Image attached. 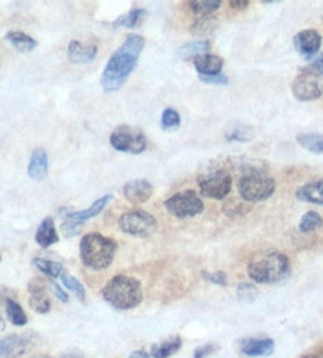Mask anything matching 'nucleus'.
Listing matches in <instances>:
<instances>
[{
    "instance_id": "f257e3e1",
    "label": "nucleus",
    "mask_w": 323,
    "mask_h": 358,
    "mask_svg": "<svg viewBox=\"0 0 323 358\" xmlns=\"http://www.w3.org/2000/svg\"><path fill=\"white\" fill-rule=\"evenodd\" d=\"M144 46V36L131 34L127 36L123 45L110 55L101 75V85L106 92H117L123 87V84L128 81V78L138 66Z\"/></svg>"
},
{
    "instance_id": "f03ea898",
    "label": "nucleus",
    "mask_w": 323,
    "mask_h": 358,
    "mask_svg": "<svg viewBox=\"0 0 323 358\" xmlns=\"http://www.w3.org/2000/svg\"><path fill=\"white\" fill-rule=\"evenodd\" d=\"M292 273L289 257L278 251H266L254 256L247 264V275L257 284H278Z\"/></svg>"
},
{
    "instance_id": "7ed1b4c3",
    "label": "nucleus",
    "mask_w": 323,
    "mask_h": 358,
    "mask_svg": "<svg viewBox=\"0 0 323 358\" xmlns=\"http://www.w3.org/2000/svg\"><path fill=\"white\" fill-rule=\"evenodd\" d=\"M101 295L106 303L119 311L138 308L144 300L141 281L127 275H117L108 281V284L103 287Z\"/></svg>"
},
{
    "instance_id": "20e7f679",
    "label": "nucleus",
    "mask_w": 323,
    "mask_h": 358,
    "mask_svg": "<svg viewBox=\"0 0 323 358\" xmlns=\"http://www.w3.org/2000/svg\"><path fill=\"white\" fill-rule=\"evenodd\" d=\"M117 252L115 240L104 237L99 232H89L80 238L79 255L80 261L90 270H106L114 262Z\"/></svg>"
},
{
    "instance_id": "39448f33",
    "label": "nucleus",
    "mask_w": 323,
    "mask_h": 358,
    "mask_svg": "<svg viewBox=\"0 0 323 358\" xmlns=\"http://www.w3.org/2000/svg\"><path fill=\"white\" fill-rule=\"evenodd\" d=\"M276 180L262 172L245 176L238 182V194L246 202H262L275 194Z\"/></svg>"
},
{
    "instance_id": "423d86ee",
    "label": "nucleus",
    "mask_w": 323,
    "mask_h": 358,
    "mask_svg": "<svg viewBox=\"0 0 323 358\" xmlns=\"http://www.w3.org/2000/svg\"><path fill=\"white\" fill-rule=\"evenodd\" d=\"M110 201H113V194H104L103 197H98L89 208L80 210V212H65V208H62V215H64V223L60 226L62 234L65 237L78 236L87 221L98 217Z\"/></svg>"
},
{
    "instance_id": "0eeeda50",
    "label": "nucleus",
    "mask_w": 323,
    "mask_h": 358,
    "mask_svg": "<svg viewBox=\"0 0 323 358\" xmlns=\"http://www.w3.org/2000/svg\"><path fill=\"white\" fill-rule=\"evenodd\" d=\"M110 147H114L117 152L129 153V155H139L145 152L148 142L145 134L139 128H133L128 125L117 127L109 138Z\"/></svg>"
},
{
    "instance_id": "6e6552de",
    "label": "nucleus",
    "mask_w": 323,
    "mask_h": 358,
    "mask_svg": "<svg viewBox=\"0 0 323 358\" xmlns=\"http://www.w3.org/2000/svg\"><path fill=\"white\" fill-rule=\"evenodd\" d=\"M164 207L167 213L172 215V217L185 220V218H194L197 215L203 212V202L196 191L186 189L182 193H177L171 196L169 199L164 202Z\"/></svg>"
},
{
    "instance_id": "1a4fd4ad",
    "label": "nucleus",
    "mask_w": 323,
    "mask_h": 358,
    "mask_svg": "<svg viewBox=\"0 0 323 358\" xmlns=\"http://www.w3.org/2000/svg\"><path fill=\"white\" fill-rule=\"evenodd\" d=\"M119 227L128 236L145 238L157 231L158 221L145 210H131V212L122 215L119 220Z\"/></svg>"
},
{
    "instance_id": "9d476101",
    "label": "nucleus",
    "mask_w": 323,
    "mask_h": 358,
    "mask_svg": "<svg viewBox=\"0 0 323 358\" xmlns=\"http://www.w3.org/2000/svg\"><path fill=\"white\" fill-rule=\"evenodd\" d=\"M199 191L202 197L222 201L231 194L232 177L226 171H215L199 178Z\"/></svg>"
},
{
    "instance_id": "9b49d317",
    "label": "nucleus",
    "mask_w": 323,
    "mask_h": 358,
    "mask_svg": "<svg viewBox=\"0 0 323 358\" xmlns=\"http://www.w3.org/2000/svg\"><path fill=\"white\" fill-rule=\"evenodd\" d=\"M292 94L298 101H314L323 95V83L320 76L308 70H301L294 83H292Z\"/></svg>"
},
{
    "instance_id": "f8f14e48",
    "label": "nucleus",
    "mask_w": 323,
    "mask_h": 358,
    "mask_svg": "<svg viewBox=\"0 0 323 358\" xmlns=\"http://www.w3.org/2000/svg\"><path fill=\"white\" fill-rule=\"evenodd\" d=\"M294 46L296 52L306 60L314 59L322 46V35L315 29H306L294 36Z\"/></svg>"
},
{
    "instance_id": "ddd939ff",
    "label": "nucleus",
    "mask_w": 323,
    "mask_h": 358,
    "mask_svg": "<svg viewBox=\"0 0 323 358\" xmlns=\"http://www.w3.org/2000/svg\"><path fill=\"white\" fill-rule=\"evenodd\" d=\"M30 341L27 336L8 335L0 338V358H21L29 352Z\"/></svg>"
},
{
    "instance_id": "4468645a",
    "label": "nucleus",
    "mask_w": 323,
    "mask_h": 358,
    "mask_svg": "<svg viewBox=\"0 0 323 358\" xmlns=\"http://www.w3.org/2000/svg\"><path fill=\"white\" fill-rule=\"evenodd\" d=\"M29 305L35 313L46 314L51 311V300L46 294V284L40 278L29 282Z\"/></svg>"
},
{
    "instance_id": "2eb2a0df",
    "label": "nucleus",
    "mask_w": 323,
    "mask_h": 358,
    "mask_svg": "<svg viewBox=\"0 0 323 358\" xmlns=\"http://www.w3.org/2000/svg\"><path fill=\"white\" fill-rule=\"evenodd\" d=\"M123 196L127 199L139 206V203H145L148 199H150L153 194V187L148 180H144V178H139V180H131L123 185Z\"/></svg>"
},
{
    "instance_id": "dca6fc26",
    "label": "nucleus",
    "mask_w": 323,
    "mask_h": 358,
    "mask_svg": "<svg viewBox=\"0 0 323 358\" xmlns=\"http://www.w3.org/2000/svg\"><path fill=\"white\" fill-rule=\"evenodd\" d=\"M241 354L246 357H270L275 352V341L270 338H250L240 344Z\"/></svg>"
},
{
    "instance_id": "f3484780",
    "label": "nucleus",
    "mask_w": 323,
    "mask_h": 358,
    "mask_svg": "<svg viewBox=\"0 0 323 358\" xmlns=\"http://www.w3.org/2000/svg\"><path fill=\"white\" fill-rule=\"evenodd\" d=\"M68 59L73 64H89L93 59L96 57L98 54V46L95 45H87V43L73 40L70 41L66 49Z\"/></svg>"
},
{
    "instance_id": "a211bd4d",
    "label": "nucleus",
    "mask_w": 323,
    "mask_h": 358,
    "mask_svg": "<svg viewBox=\"0 0 323 358\" xmlns=\"http://www.w3.org/2000/svg\"><path fill=\"white\" fill-rule=\"evenodd\" d=\"M49 172V158L48 152L45 149H36L34 150L32 157H30V162L27 166V174L32 180L41 182L48 177Z\"/></svg>"
},
{
    "instance_id": "6ab92c4d",
    "label": "nucleus",
    "mask_w": 323,
    "mask_h": 358,
    "mask_svg": "<svg viewBox=\"0 0 323 358\" xmlns=\"http://www.w3.org/2000/svg\"><path fill=\"white\" fill-rule=\"evenodd\" d=\"M194 66L199 76L220 75L222 66H224V60L216 54H202L194 59Z\"/></svg>"
},
{
    "instance_id": "aec40b11",
    "label": "nucleus",
    "mask_w": 323,
    "mask_h": 358,
    "mask_svg": "<svg viewBox=\"0 0 323 358\" xmlns=\"http://www.w3.org/2000/svg\"><path fill=\"white\" fill-rule=\"evenodd\" d=\"M296 199L301 202L323 206V178L315 182H309L296 189Z\"/></svg>"
},
{
    "instance_id": "412c9836",
    "label": "nucleus",
    "mask_w": 323,
    "mask_h": 358,
    "mask_svg": "<svg viewBox=\"0 0 323 358\" xmlns=\"http://www.w3.org/2000/svg\"><path fill=\"white\" fill-rule=\"evenodd\" d=\"M35 242L38 243L41 248H49L59 242V232L55 229L54 220L48 217L41 221L38 229L35 232Z\"/></svg>"
},
{
    "instance_id": "4be33fe9",
    "label": "nucleus",
    "mask_w": 323,
    "mask_h": 358,
    "mask_svg": "<svg viewBox=\"0 0 323 358\" xmlns=\"http://www.w3.org/2000/svg\"><path fill=\"white\" fill-rule=\"evenodd\" d=\"M5 40H7L10 45L15 49H17L20 52H30L38 46V41L27 34L20 32V30H11V32L5 35Z\"/></svg>"
},
{
    "instance_id": "5701e85b",
    "label": "nucleus",
    "mask_w": 323,
    "mask_h": 358,
    "mask_svg": "<svg viewBox=\"0 0 323 358\" xmlns=\"http://www.w3.org/2000/svg\"><path fill=\"white\" fill-rule=\"evenodd\" d=\"M216 29H218V20H216L215 16H199L197 20L191 24L189 32L191 35L197 36L199 40H202L203 36L215 34Z\"/></svg>"
},
{
    "instance_id": "b1692460",
    "label": "nucleus",
    "mask_w": 323,
    "mask_h": 358,
    "mask_svg": "<svg viewBox=\"0 0 323 358\" xmlns=\"http://www.w3.org/2000/svg\"><path fill=\"white\" fill-rule=\"evenodd\" d=\"M182 338L180 336H172L169 339H166V341L159 343V344H153L152 349H150V357L153 358H169L173 354H177L182 348Z\"/></svg>"
},
{
    "instance_id": "393cba45",
    "label": "nucleus",
    "mask_w": 323,
    "mask_h": 358,
    "mask_svg": "<svg viewBox=\"0 0 323 358\" xmlns=\"http://www.w3.org/2000/svg\"><path fill=\"white\" fill-rule=\"evenodd\" d=\"M210 49V41L208 40H196L191 43H186V45L180 46L177 55L182 60H194L196 57L202 54H207Z\"/></svg>"
},
{
    "instance_id": "a878e982",
    "label": "nucleus",
    "mask_w": 323,
    "mask_h": 358,
    "mask_svg": "<svg viewBox=\"0 0 323 358\" xmlns=\"http://www.w3.org/2000/svg\"><path fill=\"white\" fill-rule=\"evenodd\" d=\"M5 310H7V317L15 327H24L29 322V317L22 306L13 299H5Z\"/></svg>"
},
{
    "instance_id": "bb28decb",
    "label": "nucleus",
    "mask_w": 323,
    "mask_h": 358,
    "mask_svg": "<svg viewBox=\"0 0 323 358\" xmlns=\"http://www.w3.org/2000/svg\"><path fill=\"white\" fill-rule=\"evenodd\" d=\"M147 16V10L144 8H133L131 11H128L127 15L120 16L119 20L114 22L115 27H125V29H136L141 26V22L144 21V17Z\"/></svg>"
},
{
    "instance_id": "cd10ccee",
    "label": "nucleus",
    "mask_w": 323,
    "mask_h": 358,
    "mask_svg": "<svg viewBox=\"0 0 323 358\" xmlns=\"http://www.w3.org/2000/svg\"><path fill=\"white\" fill-rule=\"evenodd\" d=\"M32 264L41 271V273H45L49 278H60L65 273L64 264H60V262L48 261V259H43V257H35Z\"/></svg>"
},
{
    "instance_id": "c85d7f7f",
    "label": "nucleus",
    "mask_w": 323,
    "mask_h": 358,
    "mask_svg": "<svg viewBox=\"0 0 323 358\" xmlns=\"http://www.w3.org/2000/svg\"><path fill=\"white\" fill-rule=\"evenodd\" d=\"M298 144L304 149L313 152V153H320L323 155V134L319 133H308V134H298Z\"/></svg>"
},
{
    "instance_id": "c756f323",
    "label": "nucleus",
    "mask_w": 323,
    "mask_h": 358,
    "mask_svg": "<svg viewBox=\"0 0 323 358\" xmlns=\"http://www.w3.org/2000/svg\"><path fill=\"white\" fill-rule=\"evenodd\" d=\"M226 138L229 141H238V142H247L254 138V129L251 127H246L243 123H234L229 127Z\"/></svg>"
},
{
    "instance_id": "7c9ffc66",
    "label": "nucleus",
    "mask_w": 323,
    "mask_h": 358,
    "mask_svg": "<svg viewBox=\"0 0 323 358\" xmlns=\"http://www.w3.org/2000/svg\"><path fill=\"white\" fill-rule=\"evenodd\" d=\"M188 5L194 15L210 16L221 7V2L220 0H192Z\"/></svg>"
},
{
    "instance_id": "2f4dec72",
    "label": "nucleus",
    "mask_w": 323,
    "mask_h": 358,
    "mask_svg": "<svg viewBox=\"0 0 323 358\" xmlns=\"http://www.w3.org/2000/svg\"><path fill=\"white\" fill-rule=\"evenodd\" d=\"M62 282H64V286L70 291L74 297H76L79 301H85V287L82 286V282H80L78 278H74L68 273H64L60 276Z\"/></svg>"
},
{
    "instance_id": "473e14b6",
    "label": "nucleus",
    "mask_w": 323,
    "mask_h": 358,
    "mask_svg": "<svg viewBox=\"0 0 323 358\" xmlns=\"http://www.w3.org/2000/svg\"><path fill=\"white\" fill-rule=\"evenodd\" d=\"M322 224H323V218L319 213L308 212L301 217L300 224H298V229H300L303 234H308V232L319 229V227H322Z\"/></svg>"
},
{
    "instance_id": "72a5a7b5",
    "label": "nucleus",
    "mask_w": 323,
    "mask_h": 358,
    "mask_svg": "<svg viewBox=\"0 0 323 358\" xmlns=\"http://www.w3.org/2000/svg\"><path fill=\"white\" fill-rule=\"evenodd\" d=\"M180 123H182V117H180L175 109H164L163 115H161V128L164 131H175V129L180 128Z\"/></svg>"
},
{
    "instance_id": "f704fd0d",
    "label": "nucleus",
    "mask_w": 323,
    "mask_h": 358,
    "mask_svg": "<svg viewBox=\"0 0 323 358\" xmlns=\"http://www.w3.org/2000/svg\"><path fill=\"white\" fill-rule=\"evenodd\" d=\"M259 289L252 282H241L237 287V299L243 303H252L257 299Z\"/></svg>"
},
{
    "instance_id": "c9c22d12",
    "label": "nucleus",
    "mask_w": 323,
    "mask_h": 358,
    "mask_svg": "<svg viewBox=\"0 0 323 358\" xmlns=\"http://www.w3.org/2000/svg\"><path fill=\"white\" fill-rule=\"evenodd\" d=\"M203 280L216 286H227V275L224 271H203Z\"/></svg>"
},
{
    "instance_id": "e433bc0d",
    "label": "nucleus",
    "mask_w": 323,
    "mask_h": 358,
    "mask_svg": "<svg viewBox=\"0 0 323 358\" xmlns=\"http://www.w3.org/2000/svg\"><path fill=\"white\" fill-rule=\"evenodd\" d=\"M218 349H220L218 344H211V343L203 344V345H201V348H197L194 350V357H192V358H208V357L213 355Z\"/></svg>"
},
{
    "instance_id": "4c0bfd02",
    "label": "nucleus",
    "mask_w": 323,
    "mask_h": 358,
    "mask_svg": "<svg viewBox=\"0 0 323 358\" xmlns=\"http://www.w3.org/2000/svg\"><path fill=\"white\" fill-rule=\"evenodd\" d=\"M202 83L205 84H216V85H226L229 83V78L220 73V75H211V76H199Z\"/></svg>"
},
{
    "instance_id": "58836bf2",
    "label": "nucleus",
    "mask_w": 323,
    "mask_h": 358,
    "mask_svg": "<svg viewBox=\"0 0 323 358\" xmlns=\"http://www.w3.org/2000/svg\"><path fill=\"white\" fill-rule=\"evenodd\" d=\"M304 70L314 73V75H317V76H322L323 75V54L319 59L314 60L308 68H304Z\"/></svg>"
},
{
    "instance_id": "ea45409f",
    "label": "nucleus",
    "mask_w": 323,
    "mask_h": 358,
    "mask_svg": "<svg viewBox=\"0 0 323 358\" xmlns=\"http://www.w3.org/2000/svg\"><path fill=\"white\" fill-rule=\"evenodd\" d=\"M51 287H52V291H54V295L62 301V303H68V300H70V299H68V294L59 286V284L51 282Z\"/></svg>"
},
{
    "instance_id": "a19ab883",
    "label": "nucleus",
    "mask_w": 323,
    "mask_h": 358,
    "mask_svg": "<svg viewBox=\"0 0 323 358\" xmlns=\"http://www.w3.org/2000/svg\"><path fill=\"white\" fill-rule=\"evenodd\" d=\"M250 0H231V2H229V5H231L234 10H246L250 7Z\"/></svg>"
},
{
    "instance_id": "79ce46f5",
    "label": "nucleus",
    "mask_w": 323,
    "mask_h": 358,
    "mask_svg": "<svg viewBox=\"0 0 323 358\" xmlns=\"http://www.w3.org/2000/svg\"><path fill=\"white\" fill-rule=\"evenodd\" d=\"M129 358H150V355H148L145 350H136L131 355H129Z\"/></svg>"
},
{
    "instance_id": "37998d69",
    "label": "nucleus",
    "mask_w": 323,
    "mask_h": 358,
    "mask_svg": "<svg viewBox=\"0 0 323 358\" xmlns=\"http://www.w3.org/2000/svg\"><path fill=\"white\" fill-rule=\"evenodd\" d=\"M2 329H3V320L0 319V330H2Z\"/></svg>"
},
{
    "instance_id": "c03bdc74",
    "label": "nucleus",
    "mask_w": 323,
    "mask_h": 358,
    "mask_svg": "<svg viewBox=\"0 0 323 358\" xmlns=\"http://www.w3.org/2000/svg\"><path fill=\"white\" fill-rule=\"evenodd\" d=\"M0 261H2V257H0Z\"/></svg>"
}]
</instances>
